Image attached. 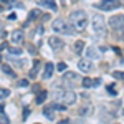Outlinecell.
<instances>
[{
  "label": "cell",
  "mask_w": 124,
  "mask_h": 124,
  "mask_svg": "<svg viewBox=\"0 0 124 124\" xmlns=\"http://www.w3.org/2000/svg\"><path fill=\"white\" fill-rule=\"evenodd\" d=\"M70 20H71L73 27L76 30H83V28H86V25H88V18H86V13L83 10H75V12H71V13H70Z\"/></svg>",
  "instance_id": "1"
},
{
  "label": "cell",
  "mask_w": 124,
  "mask_h": 124,
  "mask_svg": "<svg viewBox=\"0 0 124 124\" xmlns=\"http://www.w3.org/2000/svg\"><path fill=\"white\" fill-rule=\"evenodd\" d=\"M91 25H93V30H94V33L98 37H106L108 35V30H106V20L103 18V15H99V13H96L91 17Z\"/></svg>",
  "instance_id": "2"
},
{
  "label": "cell",
  "mask_w": 124,
  "mask_h": 124,
  "mask_svg": "<svg viewBox=\"0 0 124 124\" xmlns=\"http://www.w3.org/2000/svg\"><path fill=\"white\" fill-rule=\"evenodd\" d=\"M51 27H53L55 31H58V33H65V35H71V33L75 31L73 27L68 25V22H63L61 18H56L53 23H51Z\"/></svg>",
  "instance_id": "3"
},
{
  "label": "cell",
  "mask_w": 124,
  "mask_h": 124,
  "mask_svg": "<svg viewBox=\"0 0 124 124\" xmlns=\"http://www.w3.org/2000/svg\"><path fill=\"white\" fill-rule=\"evenodd\" d=\"M56 98L60 101H63V104H75L78 99L76 93L73 91H63V93H56Z\"/></svg>",
  "instance_id": "4"
},
{
  "label": "cell",
  "mask_w": 124,
  "mask_h": 124,
  "mask_svg": "<svg viewBox=\"0 0 124 124\" xmlns=\"http://www.w3.org/2000/svg\"><path fill=\"white\" fill-rule=\"evenodd\" d=\"M109 25L114 30H123L124 28V15H113L109 18Z\"/></svg>",
  "instance_id": "5"
},
{
  "label": "cell",
  "mask_w": 124,
  "mask_h": 124,
  "mask_svg": "<svg viewBox=\"0 0 124 124\" xmlns=\"http://www.w3.org/2000/svg\"><path fill=\"white\" fill-rule=\"evenodd\" d=\"M119 5H121L119 0H103V2L99 3V8L104 10V12H111V10L117 8Z\"/></svg>",
  "instance_id": "6"
},
{
  "label": "cell",
  "mask_w": 124,
  "mask_h": 124,
  "mask_svg": "<svg viewBox=\"0 0 124 124\" xmlns=\"http://www.w3.org/2000/svg\"><path fill=\"white\" fill-rule=\"evenodd\" d=\"M48 43H50V48H53L55 51H58V50H61V48L65 46L63 40H61V38H58V37H50Z\"/></svg>",
  "instance_id": "7"
},
{
  "label": "cell",
  "mask_w": 124,
  "mask_h": 124,
  "mask_svg": "<svg viewBox=\"0 0 124 124\" xmlns=\"http://www.w3.org/2000/svg\"><path fill=\"white\" fill-rule=\"evenodd\" d=\"M10 40H12V43H15V45H18L23 41V30H15L12 35H10Z\"/></svg>",
  "instance_id": "8"
},
{
  "label": "cell",
  "mask_w": 124,
  "mask_h": 124,
  "mask_svg": "<svg viewBox=\"0 0 124 124\" xmlns=\"http://www.w3.org/2000/svg\"><path fill=\"white\" fill-rule=\"evenodd\" d=\"M53 70H55V66H53V63L50 61V63H46L45 65V70H43V79H50V78L53 76Z\"/></svg>",
  "instance_id": "9"
},
{
  "label": "cell",
  "mask_w": 124,
  "mask_h": 124,
  "mask_svg": "<svg viewBox=\"0 0 124 124\" xmlns=\"http://www.w3.org/2000/svg\"><path fill=\"white\" fill-rule=\"evenodd\" d=\"M78 68H79L81 71L88 73V71L93 68V65H91V61H89V60H79V61H78Z\"/></svg>",
  "instance_id": "10"
},
{
  "label": "cell",
  "mask_w": 124,
  "mask_h": 124,
  "mask_svg": "<svg viewBox=\"0 0 124 124\" xmlns=\"http://www.w3.org/2000/svg\"><path fill=\"white\" fill-rule=\"evenodd\" d=\"M101 85V79L96 78V79H91V78H85L83 79V86L85 88H93V86H99Z\"/></svg>",
  "instance_id": "11"
},
{
  "label": "cell",
  "mask_w": 124,
  "mask_h": 124,
  "mask_svg": "<svg viewBox=\"0 0 124 124\" xmlns=\"http://www.w3.org/2000/svg\"><path fill=\"white\" fill-rule=\"evenodd\" d=\"M40 3L45 5V7H48V8H51L53 12H56V10H58V5H56L55 0H40Z\"/></svg>",
  "instance_id": "12"
},
{
  "label": "cell",
  "mask_w": 124,
  "mask_h": 124,
  "mask_svg": "<svg viewBox=\"0 0 124 124\" xmlns=\"http://www.w3.org/2000/svg\"><path fill=\"white\" fill-rule=\"evenodd\" d=\"M38 68H40V60H35V61H33V68H31V71H30V75H28L31 79H33V78H37Z\"/></svg>",
  "instance_id": "13"
},
{
  "label": "cell",
  "mask_w": 124,
  "mask_h": 124,
  "mask_svg": "<svg viewBox=\"0 0 124 124\" xmlns=\"http://www.w3.org/2000/svg\"><path fill=\"white\" fill-rule=\"evenodd\" d=\"M53 111H55V109H53V106H45V108H43V114L46 116V117L50 119V121H51V119L55 117V114H53Z\"/></svg>",
  "instance_id": "14"
},
{
  "label": "cell",
  "mask_w": 124,
  "mask_h": 124,
  "mask_svg": "<svg viewBox=\"0 0 124 124\" xmlns=\"http://www.w3.org/2000/svg\"><path fill=\"white\" fill-rule=\"evenodd\" d=\"M46 96H48L46 91H40L38 96H37V104H43V101L46 99Z\"/></svg>",
  "instance_id": "15"
},
{
  "label": "cell",
  "mask_w": 124,
  "mask_h": 124,
  "mask_svg": "<svg viewBox=\"0 0 124 124\" xmlns=\"http://www.w3.org/2000/svg\"><path fill=\"white\" fill-rule=\"evenodd\" d=\"M2 71L5 73V75H8V76H12V78H15V73H13V70L8 66V65H3L2 66Z\"/></svg>",
  "instance_id": "16"
},
{
  "label": "cell",
  "mask_w": 124,
  "mask_h": 124,
  "mask_svg": "<svg viewBox=\"0 0 124 124\" xmlns=\"http://www.w3.org/2000/svg\"><path fill=\"white\" fill-rule=\"evenodd\" d=\"M83 46H85V41L83 40H78L76 43H75V51L76 53H81L83 51Z\"/></svg>",
  "instance_id": "17"
},
{
  "label": "cell",
  "mask_w": 124,
  "mask_h": 124,
  "mask_svg": "<svg viewBox=\"0 0 124 124\" xmlns=\"http://www.w3.org/2000/svg\"><path fill=\"white\" fill-rule=\"evenodd\" d=\"M8 53H10V55H22L23 50L18 48V46H12V48H8Z\"/></svg>",
  "instance_id": "18"
},
{
  "label": "cell",
  "mask_w": 124,
  "mask_h": 124,
  "mask_svg": "<svg viewBox=\"0 0 124 124\" xmlns=\"http://www.w3.org/2000/svg\"><path fill=\"white\" fill-rule=\"evenodd\" d=\"M65 78H66V79H71V81H76L78 75H76V73H73V71H68V73H65Z\"/></svg>",
  "instance_id": "19"
},
{
  "label": "cell",
  "mask_w": 124,
  "mask_h": 124,
  "mask_svg": "<svg viewBox=\"0 0 124 124\" xmlns=\"http://www.w3.org/2000/svg\"><path fill=\"white\" fill-rule=\"evenodd\" d=\"M91 111H93V106H86V108H81V109H79V114L86 116V114H89Z\"/></svg>",
  "instance_id": "20"
},
{
  "label": "cell",
  "mask_w": 124,
  "mask_h": 124,
  "mask_svg": "<svg viewBox=\"0 0 124 124\" xmlns=\"http://www.w3.org/2000/svg\"><path fill=\"white\" fill-rule=\"evenodd\" d=\"M8 94H10V89H7V88H0V99L7 98Z\"/></svg>",
  "instance_id": "21"
},
{
  "label": "cell",
  "mask_w": 124,
  "mask_h": 124,
  "mask_svg": "<svg viewBox=\"0 0 124 124\" xmlns=\"http://www.w3.org/2000/svg\"><path fill=\"white\" fill-rule=\"evenodd\" d=\"M86 56H88V58H96V56H98V53H96L93 48H88V50H86Z\"/></svg>",
  "instance_id": "22"
},
{
  "label": "cell",
  "mask_w": 124,
  "mask_h": 124,
  "mask_svg": "<svg viewBox=\"0 0 124 124\" xmlns=\"http://www.w3.org/2000/svg\"><path fill=\"white\" fill-rule=\"evenodd\" d=\"M53 109H58V111H63L65 108H66V104H61V103H53Z\"/></svg>",
  "instance_id": "23"
},
{
  "label": "cell",
  "mask_w": 124,
  "mask_h": 124,
  "mask_svg": "<svg viewBox=\"0 0 124 124\" xmlns=\"http://www.w3.org/2000/svg\"><path fill=\"white\" fill-rule=\"evenodd\" d=\"M38 15H40V12H38V10H33V12L30 13V17H28V22H27V25H28L30 22H31V20L35 18V17H38Z\"/></svg>",
  "instance_id": "24"
},
{
  "label": "cell",
  "mask_w": 124,
  "mask_h": 124,
  "mask_svg": "<svg viewBox=\"0 0 124 124\" xmlns=\"http://www.w3.org/2000/svg\"><path fill=\"white\" fill-rule=\"evenodd\" d=\"M113 76L117 78V79H123V81H124V71H114V73H113Z\"/></svg>",
  "instance_id": "25"
},
{
  "label": "cell",
  "mask_w": 124,
  "mask_h": 124,
  "mask_svg": "<svg viewBox=\"0 0 124 124\" xmlns=\"http://www.w3.org/2000/svg\"><path fill=\"white\" fill-rule=\"evenodd\" d=\"M0 124H10V119L5 114H0Z\"/></svg>",
  "instance_id": "26"
},
{
  "label": "cell",
  "mask_w": 124,
  "mask_h": 124,
  "mask_svg": "<svg viewBox=\"0 0 124 124\" xmlns=\"http://www.w3.org/2000/svg\"><path fill=\"white\" fill-rule=\"evenodd\" d=\"M58 71H61V73H63V71H66V63H58Z\"/></svg>",
  "instance_id": "27"
},
{
  "label": "cell",
  "mask_w": 124,
  "mask_h": 124,
  "mask_svg": "<svg viewBox=\"0 0 124 124\" xmlns=\"http://www.w3.org/2000/svg\"><path fill=\"white\" fill-rule=\"evenodd\" d=\"M18 86H20V88H27V86H28V79H20Z\"/></svg>",
  "instance_id": "28"
},
{
  "label": "cell",
  "mask_w": 124,
  "mask_h": 124,
  "mask_svg": "<svg viewBox=\"0 0 124 124\" xmlns=\"http://www.w3.org/2000/svg\"><path fill=\"white\" fill-rule=\"evenodd\" d=\"M108 91H109V94H117V91L114 89V86H113V85L108 86Z\"/></svg>",
  "instance_id": "29"
},
{
  "label": "cell",
  "mask_w": 124,
  "mask_h": 124,
  "mask_svg": "<svg viewBox=\"0 0 124 124\" xmlns=\"http://www.w3.org/2000/svg\"><path fill=\"white\" fill-rule=\"evenodd\" d=\"M10 61H13V63H15L17 66H23V65H25V61L22 63V60H10Z\"/></svg>",
  "instance_id": "30"
},
{
  "label": "cell",
  "mask_w": 124,
  "mask_h": 124,
  "mask_svg": "<svg viewBox=\"0 0 124 124\" xmlns=\"http://www.w3.org/2000/svg\"><path fill=\"white\" fill-rule=\"evenodd\" d=\"M28 114H30V109H28V108H25V111H23V119H27Z\"/></svg>",
  "instance_id": "31"
},
{
  "label": "cell",
  "mask_w": 124,
  "mask_h": 124,
  "mask_svg": "<svg viewBox=\"0 0 124 124\" xmlns=\"http://www.w3.org/2000/svg\"><path fill=\"white\" fill-rule=\"evenodd\" d=\"M33 91H35V93H37V91H40V85H35V86H33Z\"/></svg>",
  "instance_id": "32"
},
{
  "label": "cell",
  "mask_w": 124,
  "mask_h": 124,
  "mask_svg": "<svg viewBox=\"0 0 124 124\" xmlns=\"http://www.w3.org/2000/svg\"><path fill=\"white\" fill-rule=\"evenodd\" d=\"M3 48H7V43H2V45H0V51H2Z\"/></svg>",
  "instance_id": "33"
},
{
  "label": "cell",
  "mask_w": 124,
  "mask_h": 124,
  "mask_svg": "<svg viewBox=\"0 0 124 124\" xmlns=\"http://www.w3.org/2000/svg\"><path fill=\"white\" fill-rule=\"evenodd\" d=\"M2 31H3V27H2V25H0V33H2Z\"/></svg>",
  "instance_id": "34"
},
{
  "label": "cell",
  "mask_w": 124,
  "mask_h": 124,
  "mask_svg": "<svg viewBox=\"0 0 124 124\" xmlns=\"http://www.w3.org/2000/svg\"><path fill=\"white\" fill-rule=\"evenodd\" d=\"M0 12H3V7H2V5H0Z\"/></svg>",
  "instance_id": "35"
},
{
  "label": "cell",
  "mask_w": 124,
  "mask_h": 124,
  "mask_svg": "<svg viewBox=\"0 0 124 124\" xmlns=\"http://www.w3.org/2000/svg\"><path fill=\"white\" fill-rule=\"evenodd\" d=\"M60 124H66V121H61V123H60Z\"/></svg>",
  "instance_id": "36"
},
{
  "label": "cell",
  "mask_w": 124,
  "mask_h": 124,
  "mask_svg": "<svg viewBox=\"0 0 124 124\" xmlns=\"http://www.w3.org/2000/svg\"><path fill=\"white\" fill-rule=\"evenodd\" d=\"M123 116H124V109H123Z\"/></svg>",
  "instance_id": "37"
}]
</instances>
